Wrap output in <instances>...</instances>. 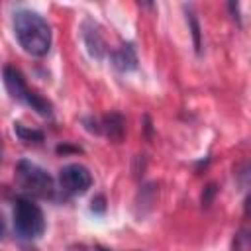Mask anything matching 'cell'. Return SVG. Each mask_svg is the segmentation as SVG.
Masks as SVG:
<instances>
[{
  "label": "cell",
  "instance_id": "cell-1",
  "mask_svg": "<svg viewBox=\"0 0 251 251\" xmlns=\"http://www.w3.org/2000/svg\"><path fill=\"white\" fill-rule=\"evenodd\" d=\"M16 39L20 47L33 55L43 57L49 53L51 47V27L43 16H39L33 10H18L12 20Z\"/></svg>",
  "mask_w": 251,
  "mask_h": 251
},
{
  "label": "cell",
  "instance_id": "cell-2",
  "mask_svg": "<svg viewBox=\"0 0 251 251\" xmlns=\"http://www.w3.org/2000/svg\"><path fill=\"white\" fill-rule=\"evenodd\" d=\"M14 229L22 239H35L45 231L43 210L31 198H18L14 202Z\"/></svg>",
  "mask_w": 251,
  "mask_h": 251
},
{
  "label": "cell",
  "instance_id": "cell-3",
  "mask_svg": "<svg viewBox=\"0 0 251 251\" xmlns=\"http://www.w3.org/2000/svg\"><path fill=\"white\" fill-rule=\"evenodd\" d=\"M16 182L20 184L24 192L37 196V198H51L55 192L51 175L39 165L25 161V159L16 165Z\"/></svg>",
  "mask_w": 251,
  "mask_h": 251
},
{
  "label": "cell",
  "instance_id": "cell-4",
  "mask_svg": "<svg viewBox=\"0 0 251 251\" xmlns=\"http://www.w3.org/2000/svg\"><path fill=\"white\" fill-rule=\"evenodd\" d=\"M59 184H61L63 192H67L71 196L84 194L92 184V175L84 165L71 163L59 171Z\"/></svg>",
  "mask_w": 251,
  "mask_h": 251
},
{
  "label": "cell",
  "instance_id": "cell-5",
  "mask_svg": "<svg viewBox=\"0 0 251 251\" xmlns=\"http://www.w3.org/2000/svg\"><path fill=\"white\" fill-rule=\"evenodd\" d=\"M82 39H84V45L88 49V53L94 57V59H102L104 53H106V43H104V37L98 29V25L90 20H84L82 24Z\"/></svg>",
  "mask_w": 251,
  "mask_h": 251
},
{
  "label": "cell",
  "instance_id": "cell-6",
  "mask_svg": "<svg viewBox=\"0 0 251 251\" xmlns=\"http://www.w3.org/2000/svg\"><path fill=\"white\" fill-rule=\"evenodd\" d=\"M4 86L10 92V96L22 104H25V98L29 94V88L22 76V73L14 67H4Z\"/></svg>",
  "mask_w": 251,
  "mask_h": 251
},
{
  "label": "cell",
  "instance_id": "cell-7",
  "mask_svg": "<svg viewBox=\"0 0 251 251\" xmlns=\"http://www.w3.org/2000/svg\"><path fill=\"white\" fill-rule=\"evenodd\" d=\"M110 59H112V65L120 73H129V71L137 69V53L131 43H124V45L116 47L110 53Z\"/></svg>",
  "mask_w": 251,
  "mask_h": 251
},
{
  "label": "cell",
  "instance_id": "cell-8",
  "mask_svg": "<svg viewBox=\"0 0 251 251\" xmlns=\"http://www.w3.org/2000/svg\"><path fill=\"white\" fill-rule=\"evenodd\" d=\"M100 131L106 133V137H110L112 141H122L124 133H126V120L120 112H110L102 118L100 122Z\"/></svg>",
  "mask_w": 251,
  "mask_h": 251
},
{
  "label": "cell",
  "instance_id": "cell-9",
  "mask_svg": "<svg viewBox=\"0 0 251 251\" xmlns=\"http://www.w3.org/2000/svg\"><path fill=\"white\" fill-rule=\"evenodd\" d=\"M14 131H16V135L20 137V141H25V143H41L43 137H45L43 131L25 127L24 124H14Z\"/></svg>",
  "mask_w": 251,
  "mask_h": 251
},
{
  "label": "cell",
  "instance_id": "cell-10",
  "mask_svg": "<svg viewBox=\"0 0 251 251\" xmlns=\"http://www.w3.org/2000/svg\"><path fill=\"white\" fill-rule=\"evenodd\" d=\"M188 24H190V29H192L194 49H196V53H200V25H198V20H196L194 12H188Z\"/></svg>",
  "mask_w": 251,
  "mask_h": 251
},
{
  "label": "cell",
  "instance_id": "cell-11",
  "mask_svg": "<svg viewBox=\"0 0 251 251\" xmlns=\"http://www.w3.org/2000/svg\"><path fill=\"white\" fill-rule=\"evenodd\" d=\"M90 210H92L94 214H104V212H106V198H104V194H98V196L92 198Z\"/></svg>",
  "mask_w": 251,
  "mask_h": 251
},
{
  "label": "cell",
  "instance_id": "cell-12",
  "mask_svg": "<svg viewBox=\"0 0 251 251\" xmlns=\"http://www.w3.org/2000/svg\"><path fill=\"white\" fill-rule=\"evenodd\" d=\"M214 194H216V184H208V186H206V192L202 194V204H204V206H208Z\"/></svg>",
  "mask_w": 251,
  "mask_h": 251
},
{
  "label": "cell",
  "instance_id": "cell-13",
  "mask_svg": "<svg viewBox=\"0 0 251 251\" xmlns=\"http://www.w3.org/2000/svg\"><path fill=\"white\" fill-rule=\"evenodd\" d=\"M82 122L86 124V129H88V131H92V133H100V124H98L94 118H84Z\"/></svg>",
  "mask_w": 251,
  "mask_h": 251
},
{
  "label": "cell",
  "instance_id": "cell-14",
  "mask_svg": "<svg viewBox=\"0 0 251 251\" xmlns=\"http://www.w3.org/2000/svg\"><path fill=\"white\" fill-rule=\"evenodd\" d=\"M4 233H6V224H4V218H2V214H0V239L4 237Z\"/></svg>",
  "mask_w": 251,
  "mask_h": 251
},
{
  "label": "cell",
  "instance_id": "cell-15",
  "mask_svg": "<svg viewBox=\"0 0 251 251\" xmlns=\"http://www.w3.org/2000/svg\"><path fill=\"white\" fill-rule=\"evenodd\" d=\"M24 251H37L35 247H24Z\"/></svg>",
  "mask_w": 251,
  "mask_h": 251
},
{
  "label": "cell",
  "instance_id": "cell-16",
  "mask_svg": "<svg viewBox=\"0 0 251 251\" xmlns=\"http://www.w3.org/2000/svg\"><path fill=\"white\" fill-rule=\"evenodd\" d=\"M0 161H2V137H0Z\"/></svg>",
  "mask_w": 251,
  "mask_h": 251
},
{
  "label": "cell",
  "instance_id": "cell-17",
  "mask_svg": "<svg viewBox=\"0 0 251 251\" xmlns=\"http://www.w3.org/2000/svg\"><path fill=\"white\" fill-rule=\"evenodd\" d=\"M98 251H108V249H104V247H98Z\"/></svg>",
  "mask_w": 251,
  "mask_h": 251
}]
</instances>
